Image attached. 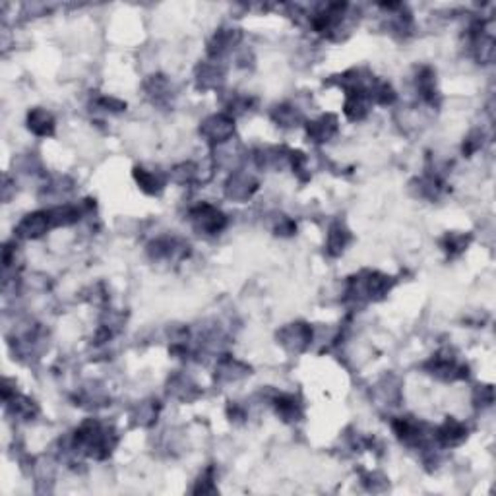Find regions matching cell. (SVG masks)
I'll return each instance as SVG.
<instances>
[{"instance_id":"obj_1","label":"cell","mask_w":496,"mask_h":496,"mask_svg":"<svg viewBox=\"0 0 496 496\" xmlns=\"http://www.w3.org/2000/svg\"><path fill=\"white\" fill-rule=\"evenodd\" d=\"M72 446L84 456L105 459L117 446V433L107 425H101L95 419H87L76 428Z\"/></svg>"},{"instance_id":"obj_2","label":"cell","mask_w":496,"mask_h":496,"mask_svg":"<svg viewBox=\"0 0 496 496\" xmlns=\"http://www.w3.org/2000/svg\"><path fill=\"white\" fill-rule=\"evenodd\" d=\"M189 217L192 227L196 229L198 233H204V235H215L227 225L225 215L217 208H213L212 204H198L196 208L190 210Z\"/></svg>"},{"instance_id":"obj_3","label":"cell","mask_w":496,"mask_h":496,"mask_svg":"<svg viewBox=\"0 0 496 496\" xmlns=\"http://www.w3.org/2000/svg\"><path fill=\"white\" fill-rule=\"evenodd\" d=\"M426 370L440 380H457L467 376V367L457 361L450 351H440L431 362L426 364Z\"/></svg>"},{"instance_id":"obj_4","label":"cell","mask_w":496,"mask_h":496,"mask_svg":"<svg viewBox=\"0 0 496 496\" xmlns=\"http://www.w3.org/2000/svg\"><path fill=\"white\" fill-rule=\"evenodd\" d=\"M200 132L208 142L213 146H220L223 142H229L235 132V120L231 115H212L204 120V125L200 128Z\"/></svg>"},{"instance_id":"obj_5","label":"cell","mask_w":496,"mask_h":496,"mask_svg":"<svg viewBox=\"0 0 496 496\" xmlns=\"http://www.w3.org/2000/svg\"><path fill=\"white\" fill-rule=\"evenodd\" d=\"M277 338H279V343L285 349L299 353V351H305L312 343V330H310V326H307V324H289V326H285L284 330L279 331Z\"/></svg>"},{"instance_id":"obj_6","label":"cell","mask_w":496,"mask_h":496,"mask_svg":"<svg viewBox=\"0 0 496 496\" xmlns=\"http://www.w3.org/2000/svg\"><path fill=\"white\" fill-rule=\"evenodd\" d=\"M51 225L53 223H51L49 212L30 213L20 221V225L16 227V235L22 236V239H39L41 235L47 233Z\"/></svg>"},{"instance_id":"obj_7","label":"cell","mask_w":496,"mask_h":496,"mask_svg":"<svg viewBox=\"0 0 496 496\" xmlns=\"http://www.w3.org/2000/svg\"><path fill=\"white\" fill-rule=\"evenodd\" d=\"M467 438V428H465L464 423L459 421H454V419H448L444 425L434 433V442L442 446V448H452V446H457Z\"/></svg>"},{"instance_id":"obj_8","label":"cell","mask_w":496,"mask_h":496,"mask_svg":"<svg viewBox=\"0 0 496 496\" xmlns=\"http://www.w3.org/2000/svg\"><path fill=\"white\" fill-rule=\"evenodd\" d=\"M225 190H227V196L231 200H246V198H250L254 194L256 181H254L250 174L235 173L229 179Z\"/></svg>"},{"instance_id":"obj_9","label":"cell","mask_w":496,"mask_h":496,"mask_svg":"<svg viewBox=\"0 0 496 496\" xmlns=\"http://www.w3.org/2000/svg\"><path fill=\"white\" fill-rule=\"evenodd\" d=\"M308 136L312 142H330V138L338 132V118L333 115H324L318 120L308 122Z\"/></svg>"},{"instance_id":"obj_10","label":"cell","mask_w":496,"mask_h":496,"mask_svg":"<svg viewBox=\"0 0 496 496\" xmlns=\"http://www.w3.org/2000/svg\"><path fill=\"white\" fill-rule=\"evenodd\" d=\"M27 127L33 134L51 136L55 132V118L45 109H33L27 117Z\"/></svg>"},{"instance_id":"obj_11","label":"cell","mask_w":496,"mask_h":496,"mask_svg":"<svg viewBox=\"0 0 496 496\" xmlns=\"http://www.w3.org/2000/svg\"><path fill=\"white\" fill-rule=\"evenodd\" d=\"M274 405H276V411L279 417L284 421H299L300 415H303V409H300V402L295 398V395H277L274 400Z\"/></svg>"},{"instance_id":"obj_12","label":"cell","mask_w":496,"mask_h":496,"mask_svg":"<svg viewBox=\"0 0 496 496\" xmlns=\"http://www.w3.org/2000/svg\"><path fill=\"white\" fill-rule=\"evenodd\" d=\"M134 179L146 194H159V192L163 190V184H165L163 179L159 177V173L148 171V169H144V167H136Z\"/></svg>"},{"instance_id":"obj_13","label":"cell","mask_w":496,"mask_h":496,"mask_svg":"<svg viewBox=\"0 0 496 496\" xmlns=\"http://www.w3.org/2000/svg\"><path fill=\"white\" fill-rule=\"evenodd\" d=\"M349 241H351L349 231H347L341 223H336V225L330 229V233H328V244H326L328 254H330V256H339V254L345 250Z\"/></svg>"},{"instance_id":"obj_14","label":"cell","mask_w":496,"mask_h":496,"mask_svg":"<svg viewBox=\"0 0 496 496\" xmlns=\"http://www.w3.org/2000/svg\"><path fill=\"white\" fill-rule=\"evenodd\" d=\"M248 374V369L244 367L243 362L235 361V359H223L220 362V369H217V379L227 380V382H235V380L243 379Z\"/></svg>"},{"instance_id":"obj_15","label":"cell","mask_w":496,"mask_h":496,"mask_svg":"<svg viewBox=\"0 0 496 496\" xmlns=\"http://www.w3.org/2000/svg\"><path fill=\"white\" fill-rule=\"evenodd\" d=\"M8 407L14 411L16 417L25 419V421L37 415V405H35V402H32V400H27V398H14V402L8 403Z\"/></svg>"},{"instance_id":"obj_16","label":"cell","mask_w":496,"mask_h":496,"mask_svg":"<svg viewBox=\"0 0 496 496\" xmlns=\"http://www.w3.org/2000/svg\"><path fill=\"white\" fill-rule=\"evenodd\" d=\"M274 118H276L277 125L281 127H297V122L300 120L299 110L291 107V105H281L274 110Z\"/></svg>"},{"instance_id":"obj_17","label":"cell","mask_w":496,"mask_h":496,"mask_svg":"<svg viewBox=\"0 0 496 496\" xmlns=\"http://www.w3.org/2000/svg\"><path fill=\"white\" fill-rule=\"evenodd\" d=\"M469 243V239L464 235H454L450 233L446 239H444V250L450 254V256H456V254L464 253V248Z\"/></svg>"},{"instance_id":"obj_18","label":"cell","mask_w":496,"mask_h":496,"mask_svg":"<svg viewBox=\"0 0 496 496\" xmlns=\"http://www.w3.org/2000/svg\"><path fill=\"white\" fill-rule=\"evenodd\" d=\"M213 490H215V487H213V469H208L198 481V487L194 488V492H213Z\"/></svg>"}]
</instances>
